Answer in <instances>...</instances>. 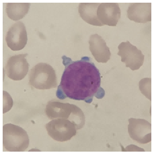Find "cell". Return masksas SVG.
Instances as JSON below:
<instances>
[{"mask_svg":"<svg viewBox=\"0 0 154 155\" xmlns=\"http://www.w3.org/2000/svg\"><path fill=\"white\" fill-rule=\"evenodd\" d=\"M3 146L4 150L25 151L29 146L27 132L18 126L7 124L3 126Z\"/></svg>","mask_w":154,"mask_h":155,"instance_id":"7a4b0ae2","label":"cell"},{"mask_svg":"<svg viewBox=\"0 0 154 155\" xmlns=\"http://www.w3.org/2000/svg\"><path fill=\"white\" fill-rule=\"evenodd\" d=\"M30 3H8L6 4L7 16L11 20L17 21L22 19L28 12Z\"/></svg>","mask_w":154,"mask_h":155,"instance_id":"5bb4252c","label":"cell"},{"mask_svg":"<svg viewBox=\"0 0 154 155\" xmlns=\"http://www.w3.org/2000/svg\"><path fill=\"white\" fill-rule=\"evenodd\" d=\"M68 120L72 121L75 125L77 130L82 129L85 124V115L84 112L78 106L73 105L72 113Z\"/></svg>","mask_w":154,"mask_h":155,"instance_id":"9a60e30c","label":"cell"},{"mask_svg":"<svg viewBox=\"0 0 154 155\" xmlns=\"http://www.w3.org/2000/svg\"><path fill=\"white\" fill-rule=\"evenodd\" d=\"M73 104L63 103L57 101H49L46 106L45 113L50 120L65 119L69 120L72 113Z\"/></svg>","mask_w":154,"mask_h":155,"instance_id":"7c38bea8","label":"cell"},{"mask_svg":"<svg viewBox=\"0 0 154 155\" xmlns=\"http://www.w3.org/2000/svg\"><path fill=\"white\" fill-rule=\"evenodd\" d=\"M124 150L126 152H145V150L143 148L138 147L137 146H135L134 144L127 146Z\"/></svg>","mask_w":154,"mask_h":155,"instance_id":"ac0fdd59","label":"cell"},{"mask_svg":"<svg viewBox=\"0 0 154 155\" xmlns=\"http://www.w3.org/2000/svg\"><path fill=\"white\" fill-rule=\"evenodd\" d=\"M29 85L38 90L57 87V80L55 70L51 65L45 63L34 65L30 71Z\"/></svg>","mask_w":154,"mask_h":155,"instance_id":"3957f363","label":"cell"},{"mask_svg":"<svg viewBox=\"0 0 154 155\" xmlns=\"http://www.w3.org/2000/svg\"><path fill=\"white\" fill-rule=\"evenodd\" d=\"M7 45L12 51H20L24 48L28 41L26 26L22 22L18 21L9 28L5 37Z\"/></svg>","mask_w":154,"mask_h":155,"instance_id":"ba28073f","label":"cell"},{"mask_svg":"<svg viewBox=\"0 0 154 155\" xmlns=\"http://www.w3.org/2000/svg\"><path fill=\"white\" fill-rule=\"evenodd\" d=\"M117 55L121 58V61L125 64L127 68L133 71L137 70L143 65L145 56L141 50L133 45L129 41L122 42L118 46Z\"/></svg>","mask_w":154,"mask_h":155,"instance_id":"5b68a950","label":"cell"},{"mask_svg":"<svg viewBox=\"0 0 154 155\" xmlns=\"http://www.w3.org/2000/svg\"><path fill=\"white\" fill-rule=\"evenodd\" d=\"M120 9L117 3H102L97 10V17L102 25L116 26L120 18Z\"/></svg>","mask_w":154,"mask_h":155,"instance_id":"9c48e42d","label":"cell"},{"mask_svg":"<svg viewBox=\"0 0 154 155\" xmlns=\"http://www.w3.org/2000/svg\"><path fill=\"white\" fill-rule=\"evenodd\" d=\"M152 79L149 78H145L139 82V87L141 92L149 101H152Z\"/></svg>","mask_w":154,"mask_h":155,"instance_id":"2e32d148","label":"cell"},{"mask_svg":"<svg viewBox=\"0 0 154 155\" xmlns=\"http://www.w3.org/2000/svg\"><path fill=\"white\" fill-rule=\"evenodd\" d=\"M127 17L131 21L146 23L152 20V4L151 3L130 4L127 10Z\"/></svg>","mask_w":154,"mask_h":155,"instance_id":"8fae6325","label":"cell"},{"mask_svg":"<svg viewBox=\"0 0 154 155\" xmlns=\"http://www.w3.org/2000/svg\"><path fill=\"white\" fill-rule=\"evenodd\" d=\"M30 151H40V150H37V149H31V150H30Z\"/></svg>","mask_w":154,"mask_h":155,"instance_id":"d6986e66","label":"cell"},{"mask_svg":"<svg viewBox=\"0 0 154 155\" xmlns=\"http://www.w3.org/2000/svg\"><path fill=\"white\" fill-rule=\"evenodd\" d=\"M49 136L57 142H66L72 139L77 134V130L72 121L65 119H56L46 124Z\"/></svg>","mask_w":154,"mask_h":155,"instance_id":"277c9868","label":"cell"},{"mask_svg":"<svg viewBox=\"0 0 154 155\" xmlns=\"http://www.w3.org/2000/svg\"><path fill=\"white\" fill-rule=\"evenodd\" d=\"M26 56H28L27 53L14 55L9 58L5 65V72L9 78L18 81L27 75L29 64L26 60Z\"/></svg>","mask_w":154,"mask_h":155,"instance_id":"52a82bcc","label":"cell"},{"mask_svg":"<svg viewBox=\"0 0 154 155\" xmlns=\"http://www.w3.org/2000/svg\"><path fill=\"white\" fill-rule=\"evenodd\" d=\"M99 5V3H81L78 6L79 16L89 25L96 26H103L97 17V10Z\"/></svg>","mask_w":154,"mask_h":155,"instance_id":"4fadbf2b","label":"cell"},{"mask_svg":"<svg viewBox=\"0 0 154 155\" xmlns=\"http://www.w3.org/2000/svg\"><path fill=\"white\" fill-rule=\"evenodd\" d=\"M128 132L134 141L140 144H147L152 140V126L144 119H129Z\"/></svg>","mask_w":154,"mask_h":155,"instance_id":"8992f818","label":"cell"},{"mask_svg":"<svg viewBox=\"0 0 154 155\" xmlns=\"http://www.w3.org/2000/svg\"><path fill=\"white\" fill-rule=\"evenodd\" d=\"M62 59L65 70L56 92L58 99L69 98L91 103L94 97L101 99L104 97L100 71L89 57H83L78 61H72L66 56Z\"/></svg>","mask_w":154,"mask_h":155,"instance_id":"6da1fadb","label":"cell"},{"mask_svg":"<svg viewBox=\"0 0 154 155\" xmlns=\"http://www.w3.org/2000/svg\"><path fill=\"white\" fill-rule=\"evenodd\" d=\"M13 99L10 94L6 91L3 92V113L8 112L12 108Z\"/></svg>","mask_w":154,"mask_h":155,"instance_id":"e0dca14e","label":"cell"},{"mask_svg":"<svg viewBox=\"0 0 154 155\" xmlns=\"http://www.w3.org/2000/svg\"><path fill=\"white\" fill-rule=\"evenodd\" d=\"M88 42L90 51L97 62L104 64L110 60V49L101 36L98 34L91 35Z\"/></svg>","mask_w":154,"mask_h":155,"instance_id":"30bf717a","label":"cell"}]
</instances>
